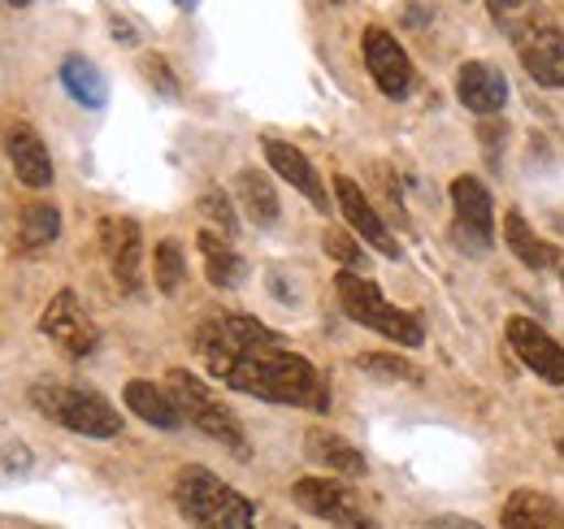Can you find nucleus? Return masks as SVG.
<instances>
[{"mask_svg": "<svg viewBox=\"0 0 564 529\" xmlns=\"http://www.w3.org/2000/svg\"><path fill=\"white\" fill-rule=\"evenodd\" d=\"M196 356L217 382L230 391L257 396L282 408H330V387L317 365L286 347L279 331L243 313H217L196 331Z\"/></svg>", "mask_w": 564, "mask_h": 529, "instance_id": "nucleus-1", "label": "nucleus"}, {"mask_svg": "<svg viewBox=\"0 0 564 529\" xmlns=\"http://www.w3.org/2000/svg\"><path fill=\"white\" fill-rule=\"evenodd\" d=\"M174 504H178V512L196 529H257L252 504L235 486H226L217 473L200 468V464L178 468Z\"/></svg>", "mask_w": 564, "mask_h": 529, "instance_id": "nucleus-2", "label": "nucleus"}, {"mask_svg": "<svg viewBox=\"0 0 564 529\" xmlns=\"http://www.w3.org/2000/svg\"><path fill=\"white\" fill-rule=\"evenodd\" d=\"M31 403L66 425L83 439H118L122 434V412L96 391H83V387H62V382H35L31 387Z\"/></svg>", "mask_w": 564, "mask_h": 529, "instance_id": "nucleus-3", "label": "nucleus"}, {"mask_svg": "<svg viewBox=\"0 0 564 529\" xmlns=\"http://www.w3.org/2000/svg\"><path fill=\"white\" fill-rule=\"evenodd\" d=\"M335 291H339V304H344V313L360 322V326H369L373 334H387L391 343H400V347H422L425 343V331L422 322L413 317V313H404V309H395L365 273H348V269H339V278H335Z\"/></svg>", "mask_w": 564, "mask_h": 529, "instance_id": "nucleus-4", "label": "nucleus"}, {"mask_svg": "<svg viewBox=\"0 0 564 529\" xmlns=\"http://www.w3.org/2000/svg\"><path fill=\"white\" fill-rule=\"evenodd\" d=\"M165 391H170V399L178 403L183 421H192L200 434H209V439H217V443H226L230 452L248 456V443H243V425H239V417L230 412V403H221V399L213 396L209 387H205L192 369H170Z\"/></svg>", "mask_w": 564, "mask_h": 529, "instance_id": "nucleus-5", "label": "nucleus"}, {"mask_svg": "<svg viewBox=\"0 0 564 529\" xmlns=\"http://www.w3.org/2000/svg\"><path fill=\"white\" fill-rule=\"evenodd\" d=\"M291 499H295L304 512L330 521L335 529H378L373 517L365 512V504L356 499V490L344 486L339 477H300V482L291 486Z\"/></svg>", "mask_w": 564, "mask_h": 529, "instance_id": "nucleus-6", "label": "nucleus"}, {"mask_svg": "<svg viewBox=\"0 0 564 529\" xmlns=\"http://www.w3.org/2000/svg\"><path fill=\"white\" fill-rule=\"evenodd\" d=\"M40 331L48 334V343H53L57 352H66L70 360L91 356L96 343H100L96 322L87 317V309H83V300H78L74 291H57V295L48 300V309H44V317H40Z\"/></svg>", "mask_w": 564, "mask_h": 529, "instance_id": "nucleus-7", "label": "nucleus"}, {"mask_svg": "<svg viewBox=\"0 0 564 529\" xmlns=\"http://www.w3.org/2000/svg\"><path fill=\"white\" fill-rule=\"evenodd\" d=\"M512 40H517L521 66L530 69V78L539 87H564V35L547 18L534 13L530 22H517Z\"/></svg>", "mask_w": 564, "mask_h": 529, "instance_id": "nucleus-8", "label": "nucleus"}, {"mask_svg": "<svg viewBox=\"0 0 564 529\" xmlns=\"http://www.w3.org/2000/svg\"><path fill=\"white\" fill-rule=\"evenodd\" d=\"M100 248H105V261H109V273L122 291L140 295L143 287V235L140 222L131 217H105L100 222Z\"/></svg>", "mask_w": 564, "mask_h": 529, "instance_id": "nucleus-9", "label": "nucleus"}, {"mask_svg": "<svg viewBox=\"0 0 564 529\" xmlns=\"http://www.w3.org/2000/svg\"><path fill=\"white\" fill-rule=\"evenodd\" d=\"M503 334H508V347L517 352V360H521L534 378H543V382H552V387H564V347L543 331L539 322H530V317H508V331Z\"/></svg>", "mask_w": 564, "mask_h": 529, "instance_id": "nucleus-10", "label": "nucleus"}, {"mask_svg": "<svg viewBox=\"0 0 564 529\" xmlns=\"http://www.w3.org/2000/svg\"><path fill=\"white\" fill-rule=\"evenodd\" d=\"M360 48H365V66L373 74L378 91L391 96V100H404L409 87H413V66H409V53L400 48V40L391 31H382V26H369Z\"/></svg>", "mask_w": 564, "mask_h": 529, "instance_id": "nucleus-11", "label": "nucleus"}, {"mask_svg": "<svg viewBox=\"0 0 564 529\" xmlns=\"http://www.w3.org/2000/svg\"><path fill=\"white\" fill-rule=\"evenodd\" d=\"M335 196H339V208H344V217L352 222V230L373 248V252H382V257H400V244H395V235L387 230V222L378 217V208L369 204V196L360 192V183L348 179V174H339L335 179Z\"/></svg>", "mask_w": 564, "mask_h": 529, "instance_id": "nucleus-12", "label": "nucleus"}, {"mask_svg": "<svg viewBox=\"0 0 564 529\" xmlns=\"http://www.w3.org/2000/svg\"><path fill=\"white\" fill-rule=\"evenodd\" d=\"M4 156L13 165V174L31 187V192H44L53 183V156L44 148V139L35 134L31 122H9L4 131Z\"/></svg>", "mask_w": 564, "mask_h": 529, "instance_id": "nucleus-13", "label": "nucleus"}, {"mask_svg": "<svg viewBox=\"0 0 564 529\" xmlns=\"http://www.w3.org/2000/svg\"><path fill=\"white\" fill-rule=\"evenodd\" d=\"M452 204H456V230H465L478 248H491L495 244L491 192H487L474 174H460V179L452 183Z\"/></svg>", "mask_w": 564, "mask_h": 529, "instance_id": "nucleus-14", "label": "nucleus"}, {"mask_svg": "<svg viewBox=\"0 0 564 529\" xmlns=\"http://www.w3.org/2000/svg\"><path fill=\"white\" fill-rule=\"evenodd\" d=\"M456 96H460V105L469 114H487L491 118L508 105V78L495 66H487V62H469L456 74Z\"/></svg>", "mask_w": 564, "mask_h": 529, "instance_id": "nucleus-15", "label": "nucleus"}, {"mask_svg": "<svg viewBox=\"0 0 564 529\" xmlns=\"http://www.w3.org/2000/svg\"><path fill=\"white\" fill-rule=\"evenodd\" d=\"M265 161L279 170L282 179L291 183V187H300L313 208H330V196H326V187H322V179H317V170H313V161L300 152V148H291V143H282V139H265Z\"/></svg>", "mask_w": 564, "mask_h": 529, "instance_id": "nucleus-16", "label": "nucleus"}, {"mask_svg": "<svg viewBox=\"0 0 564 529\" xmlns=\"http://www.w3.org/2000/svg\"><path fill=\"white\" fill-rule=\"evenodd\" d=\"M503 529H564V508L539 490H512L499 508Z\"/></svg>", "mask_w": 564, "mask_h": 529, "instance_id": "nucleus-17", "label": "nucleus"}, {"mask_svg": "<svg viewBox=\"0 0 564 529\" xmlns=\"http://www.w3.org/2000/svg\"><path fill=\"white\" fill-rule=\"evenodd\" d=\"M122 403H127V408H131L140 421L156 425V430H178V425H183V412H178V403L170 399V391H165V387H156V382H143V378L127 382V391H122Z\"/></svg>", "mask_w": 564, "mask_h": 529, "instance_id": "nucleus-18", "label": "nucleus"}, {"mask_svg": "<svg viewBox=\"0 0 564 529\" xmlns=\"http://www.w3.org/2000/svg\"><path fill=\"white\" fill-rule=\"evenodd\" d=\"M308 461L330 468V473H344V477H360L365 473V456L356 452L344 434H330V430H313L308 434Z\"/></svg>", "mask_w": 564, "mask_h": 529, "instance_id": "nucleus-19", "label": "nucleus"}, {"mask_svg": "<svg viewBox=\"0 0 564 529\" xmlns=\"http://www.w3.org/2000/svg\"><path fill=\"white\" fill-rule=\"evenodd\" d=\"M57 235H62V213L48 199H35L18 213V248L22 252H40V248L57 244Z\"/></svg>", "mask_w": 564, "mask_h": 529, "instance_id": "nucleus-20", "label": "nucleus"}, {"mask_svg": "<svg viewBox=\"0 0 564 529\" xmlns=\"http://www.w3.org/2000/svg\"><path fill=\"white\" fill-rule=\"evenodd\" d=\"M200 257H205V278L213 287L230 291L243 282V257L230 248L226 235H213V230H200Z\"/></svg>", "mask_w": 564, "mask_h": 529, "instance_id": "nucleus-21", "label": "nucleus"}, {"mask_svg": "<svg viewBox=\"0 0 564 529\" xmlns=\"http://www.w3.org/2000/svg\"><path fill=\"white\" fill-rule=\"evenodd\" d=\"M235 196H239L243 213H248L257 226H274V222H279V192H274V183H270L261 170H239Z\"/></svg>", "mask_w": 564, "mask_h": 529, "instance_id": "nucleus-22", "label": "nucleus"}, {"mask_svg": "<svg viewBox=\"0 0 564 529\" xmlns=\"http://www.w3.org/2000/svg\"><path fill=\"white\" fill-rule=\"evenodd\" d=\"M503 235H508L512 257H517L521 264H530V269H552V264L561 261V252H556L552 244H543V239L530 230V222H525L517 208L503 217Z\"/></svg>", "mask_w": 564, "mask_h": 529, "instance_id": "nucleus-23", "label": "nucleus"}, {"mask_svg": "<svg viewBox=\"0 0 564 529\" xmlns=\"http://www.w3.org/2000/svg\"><path fill=\"white\" fill-rule=\"evenodd\" d=\"M62 87L70 91L83 109H105V100H109L105 74L91 66L87 57H66V62H62Z\"/></svg>", "mask_w": 564, "mask_h": 529, "instance_id": "nucleus-24", "label": "nucleus"}, {"mask_svg": "<svg viewBox=\"0 0 564 529\" xmlns=\"http://www.w3.org/2000/svg\"><path fill=\"white\" fill-rule=\"evenodd\" d=\"M183 273H187V264H183V248H178L174 239L156 244V257H152V278H156V287H161L165 295H174V291L183 287Z\"/></svg>", "mask_w": 564, "mask_h": 529, "instance_id": "nucleus-25", "label": "nucleus"}, {"mask_svg": "<svg viewBox=\"0 0 564 529\" xmlns=\"http://www.w3.org/2000/svg\"><path fill=\"white\" fill-rule=\"evenodd\" d=\"M356 369H365L369 378H387V382H417V369L400 356H382V352H365L356 360Z\"/></svg>", "mask_w": 564, "mask_h": 529, "instance_id": "nucleus-26", "label": "nucleus"}, {"mask_svg": "<svg viewBox=\"0 0 564 529\" xmlns=\"http://www.w3.org/2000/svg\"><path fill=\"white\" fill-rule=\"evenodd\" d=\"M322 244H326V252H330L335 261L344 264L348 273H360V264H365V257H360V248H356V244L348 239V235H344V230H330V235H326Z\"/></svg>", "mask_w": 564, "mask_h": 529, "instance_id": "nucleus-27", "label": "nucleus"}, {"mask_svg": "<svg viewBox=\"0 0 564 529\" xmlns=\"http://www.w3.org/2000/svg\"><path fill=\"white\" fill-rule=\"evenodd\" d=\"M205 213L221 226V235H226V239L235 235V226H239V222H235V208H230V196H226V192H217V187L205 192Z\"/></svg>", "mask_w": 564, "mask_h": 529, "instance_id": "nucleus-28", "label": "nucleus"}, {"mask_svg": "<svg viewBox=\"0 0 564 529\" xmlns=\"http://www.w3.org/2000/svg\"><path fill=\"white\" fill-rule=\"evenodd\" d=\"M31 464H35V456L22 439H0V468L4 473H26Z\"/></svg>", "mask_w": 564, "mask_h": 529, "instance_id": "nucleus-29", "label": "nucleus"}, {"mask_svg": "<svg viewBox=\"0 0 564 529\" xmlns=\"http://www.w3.org/2000/svg\"><path fill=\"white\" fill-rule=\"evenodd\" d=\"M425 529H482L478 521H469V517H430Z\"/></svg>", "mask_w": 564, "mask_h": 529, "instance_id": "nucleus-30", "label": "nucleus"}, {"mask_svg": "<svg viewBox=\"0 0 564 529\" xmlns=\"http://www.w3.org/2000/svg\"><path fill=\"white\" fill-rule=\"evenodd\" d=\"M404 18H409V26H425V18H434V9H425V4H409V9H404Z\"/></svg>", "mask_w": 564, "mask_h": 529, "instance_id": "nucleus-31", "label": "nucleus"}, {"mask_svg": "<svg viewBox=\"0 0 564 529\" xmlns=\"http://www.w3.org/2000/svg\"><path fill=\"white\" fill-rule=\"evenodd\" d=\"M556 452H561V456H564V434H561V439H556Z\"/></svg>", "mask_w": 564, "mask_h": 529, "instance_id": "nucleus-32", "label": "nucleus"}, {"mask_svg": "<svg viewBox=\"0 0 564 529\" xmlns=\"http://www.w3.org/2000/svg\"><path fill=\"white\" fill-rule=\"evenodd\" d=\"M561 282H564V273H561Z\"/></svg>", "mask_w": 564, "mask_h": 529, "instance_id": "nucleus-33", "label": "nucleus"}]
</instances>
